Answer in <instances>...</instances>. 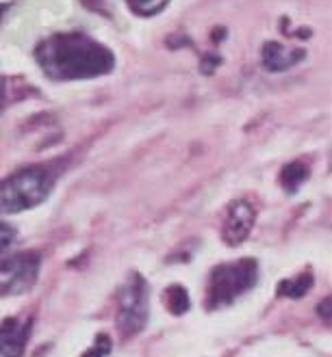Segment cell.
<instances>
[{
	"label": "cell",
	"instance_id": "obj_1",
	"mask_svg": "<svg viewBox=\"0 0 332 357\" xmlns=\"http://www.w3.org/2000/svg\"><path fill=\"white\" fill-rule=\"evenodd\" d=\"M39 68L55 80H85L115 68L113 52L82 33H59L35 50Z\"/></svg>",
	"mask_w": 332,
	"mask_h": 357
},
{
	"label": "cell",
	"instance_id": "obj_2",
	"mask_svg": "<svg viewBox=\"0 0 332 357\" xmlns=\"http://www.w3.org/2000/svg\"><path fill=\"white\" fill-rule=\"evenodd\" d=\"M55 186V178L44 167H29L0 182V213L15 215L44 202Z\"/></svg>",
	"mask_w": 332,
	"mask_h": 357
},
{
	"label": "cell",
	"instance_id": "obj_3",
	"mask_svg": "<svg viewBox=\"0 0 332 357\" xmlns=\"http://www.w3.org/2000/svg\"><path fill=\"white\" fill-rule=\"evenodd\" d=\"M259 282V264L252 258H241L237 262L219 264L211 271L206 286V307L219 310L231 305L243 292L254 288Z\"/></svg>",
	"mask_w": 332,
	"mask_h": 357
},
{
	"label": "cell",
	"instance_id": "obj_4",
	"mask_svg": "<svg viewBox=\"0 0 332 357\" xmlns=\"http://www.w3.org/2000/svg\"><path fill=\"white\" fill-rule=\"evenodd\" d=\"M117 329L122 338H133L141 333L150 317L148 284L141 275H135L127 282L117 297Z\"/></svg>",
	"mask_w": 332,
	"mask_h": 357
},
{
	"label": "cell",
	"instance_id": "obj_5",
	"mask_svg": "<svg viewBox=\"0 0 332 357\" xmlns=\"http://www.w3.org/2000/svg\"><path fill=\"white\" fill-rule=\"evenodd\" d=\"M39 266L41 260L35 251L15 254L9 260L0 262V299L20 297L29 292L39 278Z\"/></svg>",
	"mask_w": 332,
	"mask_h": 357
},
{
	"label": "cell",
	"instance_id": "obj_6",
	"mask_svg": "<svg viewBox=\"0 0 332 357\" xmlns=\"http://www.w3.org/2000/svg\"><path fill=\"white\" fill-rule=\"evenodd\" d=\"M257 223V213L254 208L247 204L245 199H237L228 206L224 225H222V238L226 245L237 247L241 245L247 236H250L252 227Z\"/></svg>",
	"mask_w": 332,
	"mask_h": 357
},
{
	"label": "cell",
	"instance_id": "obj_7",
	"mask_svg": "<svg viewBox=\"0 0 332 357\" xmlns=\"http://www.w3.org/2000/svg\"><path fill=\"white\" fill-rule=\"evenodd\" d=\"M31 335V321L20 323L7 319L0 325V357H22Z\"/></svg>",
	"mask_w": 332,
	"mask_h": 357
},
{
	"label": "cell",
	"instance_id": "obj_8",
	"mask_svg": "<svg viewBox=\"0 0 332 357\" xmlns=\"http://www.w3.org/2000/svg\"><path fill=\"white\" fill-rule=\"evenodd\" d=\"M304 59V50L287 48L278 41H267L261 52V61L269 72H287Z\"/></svg>",
	"mask_w": 332,
	"mask_h": 357
},
{
	"label": "cell",
	"instance_id": "obj_9",
	"mask_svg": "<svg viewBox=\"0 0 332 357\" xmlns=\"http://www.w3.org/2000/svg\"><path fill=\"white\" fill-rule=\"evenodd\" d=\"M310 288H313V275H310V273H302V275H296V278H289V280L280 282L278 295L289 297V299H300Z\"/></svg>",
	"mask_w": 332,
	"mask_h": 357
},
{
	"label": "cell",
	"instance_id": "obj_10",
	"mask_svg": "<svg viewBox=\"0 0 332 357\" xmlns=\"http://www.w3.org/2000/svg\"><path fill=\"white\" fill-rule=\"evenodd\" d=\"M306 178H308V169H306V165H302L300 160L287 165L280 174V182L289 193H296Z\"/></svg>",
	"mask_w": 332,
	"mask_h": 357
},
{
	"label": "cell",
	"instance_id": "obj_11",
	"mask_svg": "<svg viewBox=\"0 0 332 357\" xmlns=\"http://www.w3.org/2000/svg\"><path fill=\"white\" fill-rule=\"evenodd\" d=\"M165 305L174 314V317H180V314L189 312L192 301H189V292H187L182 286H172L165 290Z\"/></svg>",
	"mask_w": 332,
	"mask_h": 357
},
{
	"label": "cell",
	"instance_id": "obj_12",
	"mask_svg": "<svg viewBox=\"0 0 332 357\" xmlns=\"http://www.w3.org/2000/svg\"><path fill=\"white\" fill-rule=\"evenodd\" d=\"M170 0H129V7L137 13V15H143V17H150V15H157L159 11H163L168 7Z\"/></svg>",
	"mask_w": 332,
	"mask_h": 357
},
{
	"label": "cell",
	"instance_id": "obj_13",
	"mask_svg": "<svg viewBox=\"0 0 332 357\" xmlns=\"http://www.w3.org/2000/svg\"><path fill=\"white\" fill-rule=\"evenodd\" d=\"M109 351H111V340H109V335L102 333L96 338V344L82 357H105V355H109Z\"/></svg>",
	"mask_w": 332,
	"mask_h": 357
},
{
	"label": "cell",
	"instance_id": "obj_14",
	"mask_svg": "<svg viewBox=\"0 0 332 357\" xmlns=\"http://www.w3.org/2000/svg\"><path fill=\"white\" fill-rule=\"evenodd\" d=\"M15 236H17L15 229H13L9 223L0 221V251H5V249L15 241Z\"/></svg>",
	"mask_w": 332,
	"mask_h": 357
},
{
	"label": "cell",
	"instance_id": "obj_15",
	"mask_svg": "<svg viewBox=\"0 0 332 357\" xmlns=\"http://www.w3.org/2000/svg\"><path fill=\"white\" fill-rule=\"evenodd\" d=\"M330 301H332V299L326 297V301L319 305V314H322V319L326 317V323H330Z\"/></svg>",
	"mask_w": 332,
	"mask_h": 357
}]
</instances>
